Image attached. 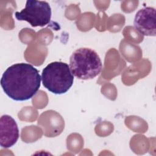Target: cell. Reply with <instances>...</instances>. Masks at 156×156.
Returning a JSON list of instances; mask_svg holds the SVG:
<instances>
[{
  "instance_id": "1",
  "label": "cell",
  "mask_w": 156,
  "mask_h": 156,
  "mask_svg": "<svg viewBox=\"0 0 156 156\" xmlns=\"http://www.w3.org/2000/svg\"><path fill=\"white\" fill-rule=\"evenodd\" d=\"M38 71L32 65L20 63L9 66L3 73L1 85L4 93L12 99L24 101L31 99L41 85Z\"/></svg>"
},
{
  "instance_id": "2",
  "label": "cell",
  "mask_w": 156,
  "mask_h": 156,
  "mask_svg": "<svg viewBox=\"0 0 156 156\" xmlns=\"http://www.w3.org/2000/svg\"><path fill=\"white\" fill-rule=\"evenodd\" d=\"M69 68L73 76L79 79L88 80L96 77L102 68L98 53L88 48H80L71 55Z\"/></svg>"
},
{
  "instance_id": "3",
  "label": "cell",
  "mask_w": 156,
  "mask_h": 156,
  "mask_svg": "<svg viewBox=\"0 0 156 156\" xmlns=\"http://www.w3.org/2000/svg\"><path fill=\"white\" fill-rule=\"evenodd\" d=\"M41 80L47 90L54 94H61L66 93L71 87L74 77L67 63L54 62L43 69Z\"/></svg>"
},
{
  "instance_id": "4",
  "label": "cell",
  "mask_w": 156,
  "mask_h": 156,
  "mask_svg": "<svg viewBox=\"0 0 156 156\" xmlns=\"http://www.w3.org/2000/svg\"><path fill=\"white\" fill-rule=\"evenodd\" d=\"M15 16L18 20L27 21L32 27H43L50 22L51 9L46 1L29 0L25 8L16 12Z\"/></svg>"
},
{
  "instance_id": "5",
  "label": "cell",
  "mask_w": 156,
  "mask_h": 156,
  "mask_svg": "<svg viewBox=\"0 0 156 156\" xmlns=\"http://www.w3.org/2000/svg\"><path fill=\"white\" fill-rule=\"evenodd\" d=\"M133 25L143 35H156V12L154 7H146L139 10L135 14Z\"/></svg>"
},
{
  "instance_id": "6",
  "label": "cell",
  "mask_w": 156,
  "mask_h": 156,
  "mask_svg": "<svg viewBox=\"0 0 156 156\" xmlns=\"http://www.w3.org/2000/svg\"><path fill=\"white\" fill-rule=\"evenodd\" d=\"M19 138V129L15 119L10 115H4L0 119V144L2 147L13 146Z\"/></svg>"
}]
</instances>
